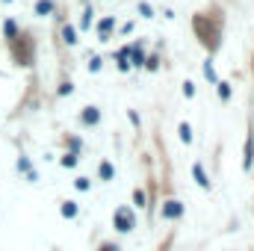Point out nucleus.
Here are the masks:
<instances>
[{
  "instance_id": "f3484780",
  "label": "nucleus",
  "mask_w": 254,
  "mask_h": 251,
  "mask_svg": "<svg viewBox=\"0 0 254 251\" xmlns=\"http://www.w3.org/2000/svg\"><path fill=\"white\" fill-rule=\"evenodd\" d=\"M133 204H136V207H148V204H145V192H142V189H136V192H133Z\"/></svg>"
},
{
  "instance_id": "393cba45",
  "label": "nucleus",
  "mask_w": 254,
  "mask_h": 251,
  "mask_svg": "<svg viewBox=\"0 0 254 251\" xmlns=\"http://www.w3.org/2000/svg\"><path fill=\"white\" fill-rule=\"evenodd\" d=\"M89 71H101V60H92L89 63Z\"/></svg>"
},
{
  "instance_id": "4468645a",
  "label": "nucleus",
  "mask_w": 254,
  "mask_h": 251,
  "mask_svg": "<svg viewBox=\"0 0 254 251\" xmlns=\"http://www.w3.org/2000/svg\"><path fill=\"white\" fill-rule=\"evenodd\" d=\"M216 92H219L222 101H231V86L228 83H216Z\"/></svg>"
},
{
  "instance_id": "6e6552de",
  "label": "nucleus",
  "mask_w": 254,
  "mask_h": 251,
  "mask_svg": "<svg viewBox=\"0 0 254 251\" xmlns=\"http://www.w3.org/2000/svg\"><path fill=\"white\" fill-rule=\"evenodd\" d=\"M192 178L198 181V187H201V189H210V181H207V175H204V166H201V163H195V166H192Z\"/></svg>"
},
{
  "instance_id": "9b49d317",
  "label": "nucleus",
  "mask_w": 254,
  "mask_h": 251,
  "mask_svg": "<svg viewBox=\"0 0 254 251\" xmlns=\"http://www.w3.org/2000/svg\"><path fill=\"white\" fill-rule=\"evenodd\" d=\"M36 12H39V15H51V12H54V3H51V0H39Z\"/></svg>"
},
{
  "instance_id": "dca6fc26",
  "label": "nucleus",
  "mask_w": 254,
  "mask_h": 251,
  "mask_svg": "<svg viewBox=\"0 0 254 251\" xmlns=\"http://www.w3.org/2000/svg\"><path fill=\"white\" fill-rule=\"evenodd\" d=\"M63 166H65V169H74V166H77V154H71V151H68V154L63 157Z\"/></svg>"
},
{
  "instance_id": "4be33fe9",
  "label": "nucleus",
  "mask_w": 254,
  "mask_h": 251,
  "mask_svg": "<svg viewBox=\"0 0 254 251\" xmlns=\"http://www.w3.org/2000/svg\"><path fill=\"white\" fill-rule=\"evenodd\" d=\"M139 12H142V18H151V15H154V9H151L148 3H142V6H139Z\"/></svg>"
},
{
  "instance_id": "412c9836",
  "label": "nucleus",
  "mask_w": 254,
  "mask_h": 251,
  "mask_svg": "<svg viewBox=\"0 0 254 251\" xmlns=\"http://www.w3.org/2000/svg\"><path fill=\"white\" fill-rule=\"evenodd\" d=\"M184 95H187V98H192V95H195V83H190V80L184 83Z\"/></svg>"
},
{
  "instance_id": "aec40b11",
  "label": "nucleus",
  "mask_w": 254,
  "mask_h": 251,
  "mask_svg": "<svg viewBox=\"0 0 254 251\" xmlns=\"http://www.w3.org/2000/svg\"><path fill=\"white\" fill-rule=\"evenodd\" d=\"M204 74H207V80H213V83H216V74H213V63H204Z\"/></svg>"
},
{
  "instance_id": "6ab92c4d",
  "label": "nucleus",
  "mask_w": 254,
  "mask_h": 251,
  "mask_svg": "<svg viewBox=\"0 0 254 251\" xmlns=\"http://www.w3.org/2000/svg\"><path fill=\"white\" fill-rule=\"evenodd\" d=\"M98 251H122V249H119L116 243H101V246H98Z\"/></svg>"
},
{
  "instance_id": "2eb2a0df",
  "label": "nucleus",
  "mask_w": 254,
  "mask_h": 251,
  "mask_svg": "<svg viewBox=\"0 0 254 251\" xmlns=\"http://www.w3.org/2000/svg\"><path fill=\"white\" fill-rule=\"evenodd\" d=\"M63 39L68 42V45H77V30H74V27H65V30H63Z\"/></svg>"
},
{
  "instance_id": "39448f33",
  "label": "nucleus",
  "mask_w": 254,
  "mask_h": 251,
  "mask_svg": "<svg viewBox=\"0 0 254 251\" xmlns=\"http://www.w3.org/2000/svg\"><path fill=\"white\" fill-rule=\"evenodd\" d=\"M80 122H83L86 127H95L98 122H101V110H98V107H86V110L80 113Z\"/></svg>"
},
{
  "instance_id": "9d476101",
  "label": "nucleus",
  "mask_w": 254,
  "mask_h": 251,
  "mask_svg": "<svg viewBox=\"0 0 254 251\" xmlns=\"http://www.w3.org/2000/svg\"><path fill=\"white\" fill-rule=\"evenodd\" d=\"M178 133H181V142H184V145H190V142H192V127L187 125V122L178 127Z\"/></svg>"
},
{
  "instance_id": "7ed1b4c3",
  "label": "nucleus",
  "mask_w": 254,
  "mask_h": 251,
  "mask_svg": "<svg viewBox=\"0 0 254 251\" xmlns=\"http://www.w3.org/2000/svg\"><path fill=\"white\" fill-rule=\"evenodd\" d=\"M113 228L119 231V234H133L136 231V216H133V210L122 204L116 213H113Z\"/></svg>"
},
{
  "instance_id": "b1692460",
  "label": "nucleus",
  "mask_w": 254,
  "mask_h": 251,
  "mask_svg": "<svg viewBox=\"0 0 254 251\" xmlns=\"http://www.w3.org/2000/svg\"><path fill=\"white\" fill-rule=\"evenodd\" d=\"M71 89H74L71 83H63V86H60V95H71Z\"/></svg>"
},
{
  "instance_id": "a211bd4d",
  "label": "nucleus",
  "mask_w": 254,
  "mask_h": 251,
  "mask_svg": "<svg viewBox=\"0 0 254 251\" xmlns=\"http://www.w3.org/2000/svg\"><path fill=\"white\" fill-rule=\"evenodd\" d=\"M74 187L80 189V192H86V189H89V178H77V181H74Z\"/></svg>"
},
{
  "instance_id": "ddd939ff",
  "label": "nucleus",
  "mask_w": 254,
  "mask_h": 251,
  "mask_svg": "<svg viewBox=\"0 0 254 251\" xmlns=\"http://www.w3.org/2000/svg\"><path fill=\"white\" fill-rule=\"evenodd\" d=\"M3 33H6V39L12 42V39L18 36V27H15V21H6V24H3Z\"/></svg>"
},
{
  "instance_id": "423d86ee",
  "label": "nucleus",
  "mask_w": 254,
  "mask_h": 251,
  "mask_svg": "<svg viewBox=\"0 0 254 251\" xmlns=\"http://www.w3.org/2000/svg\"><path fill=\"white\" fill-rule=\"evenodd\" d=\"M163 216H166V219H181V216H184V204H181V201H175V198H172V201H166Z\"/></svg>"
},
{
  "instance_id": "f257e3e1",
  "label": "nucleus",
  "mask_w": 254,
  "mask_h": 251,
  "mask_svg": "<svg viewBox=\"0 0 254 251\" xmlns=\"http://www.w3.org/2000/svg\"><path fill=\"white\" fill-rule=\"evenodd\" d=\"M192 27L198 33V39L207 45V51H219V21H210L207 15H195L192 18Z\"/></svg>"
},
{
  "instance_id": "f8f14e48",
  "label": "nucleus",
  "mask_w": 254,
  "mask_h": 251,
  "mask_svg": "<svg viewBox=\"0 0 254 251\" xmlns=\"http://www.w3.org/2000/svg\"><path fill=\"white\" fill-rule=\"evenodd\" d=\"M113 27H116V21H113V18H104V21L98 24V33H101V36H107V33L113 30Z\"/></svg>"
},
{
  "instance_id": "f03ea898",
  "label": "nucleus",
  "mask_w": 254,
  "mask_h": 251,
  "mask_svg": "<svg viewBox=\"0 0 254 251\" xmlns=\"http://www.w3.org/2000/svg\"><path fill=\"white\" fill-rule=\"evenodd\" d=\"M9 51L21 65H33V42H30V36H15L9 42Z\"/></svg>"
},
{
  "instance_id": "1a4fd4ad",
  "label": "nucleus",
  "mask_w": 254,
  "mask_h": 251,
  "mask_svg": "<svg viewBox=\"0 0 254 251\" xmlns=\"http://www.w3.org/2000/svg\"><path fill=\"white\" fill-rule=\"evenodd\" d=\"M63 216L65 219H77L80 216V204L77 201H63Z\"/></svg>"
},
{
  "instance_id": "5701e85b",
  "label": "nucleus",
  "mask_w": 254,
  "mask_h": 251,
  "mask_svg": "<svg viewBox=\"0 0 254 251\" xmlns=\"http://www.w3.org/2000/svg\"><path fill=\"white\" fill-rule=\"evenodd\" d=\"M18 169H21V172H30V160H27V157H21V160H18Z\"/></svg>"
},
{
  "instance_id": "20e7f679",
  "label": "nucleus",
  "mask_w": 254,
  "mask_h": 251,
  "mask_svg": "<svg viewBox=\"0 0 254 251\" xmlns=\"http://www.w3.org/2000/svg\"><path fill=\"white\" fill-rule=\"evenodd\" d=\"M254 163V130H249V136H246V148H243V169L249 172Z\"/></svg>"
},
{
  "instance_id": "0eeeda50",
  "label": "nucleus",
  "mask_w": 254,
  "mask_h": 251,
  "mask_svg": "<svg viewBox=\"0 0 254 251\" xmlns=\"http://www.w3.org/2000/svg\"><path fill=\"white\" fill-rule=\"evenodd\" d=\"M98 175H101V181L107 184V181H113V178H116V166H113L110 160H104V163L98 166Z\"/></svg>"
}]
</instances>
